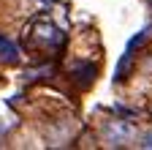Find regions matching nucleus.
Instances as JSON below:
<instances>
[{"mask_svg":"<svg viewBox=\"0 0 152 150\" xmlns=\"http://www.w3.org/2000/svg\"><path fill=\"white\" fill-rule=\"evenodd\" d=\"M0 58L3 60H16V47L8 38H3V35H0Z\"/></svg>","mask_w":152,"mask_h":150,"instance_id":"nucleus-3","label":"nucleus"},{"mask_svg":"<svg viewBox=\"0 0 152 150\" xmlns=\"http://www.w3.org/2000/svg\"><path fill=\"white\" fill-rule=\"evenodd\" d=\"M149 33H152V22H149V25H147L144 30H139V33H136V35H133V38L128 41V47H125V55H122V60L117 63V71H114V79H120V77H122V68L128 66V60H130L133 49H136V47H139L141 41H147V38H149Z\"/></svg>","mask_w":152,"mask_h":150,"instance_id":"nucleus-2","label":"nucleus"},{"mask_svg":"<svg viewBox=\"0 0 152 150\" xmlns=\"http://www.w3.org/2000/svg\"><path fill=\"white\" fill-rule=\"evenodd\" d=\"M141 147H149L152 150V131H147V134L141 137Z\"/></svg>","mask_w":152,"mask_h":150,"instance_id":"nucleus-4","label":"nucleus"},{"mask_svg":"<svg viewBox=\"0 0 152 150\" xmlns=\"http://www.w3.org/2000/svg\"><path fill=\"white\" fill-rule=\"evenodd\" d=\"M103 137H106V142L114 145V147L128 145V142L133 139V126L125 123V120H109V123L103 126Z\"/></svg>","mask_w":152,"mask_h":150,"instance_id":"nucleus-1","label":"nucleus"}]
</instances>
